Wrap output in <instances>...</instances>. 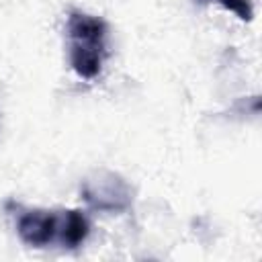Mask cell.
I'll list each match as a JSON object with an SVG mask.
<instances>
[{
    "instance_id": "obj_1",
    "label": "cell",
    "mask_w": 262,
    "mask_h": 262,
    "mask_svg": "<svg viewBox=\"0 0 262 262\" xmlns=\"http://www.w3.org/2000/svg\"><path fill=\"white\" fill-rule=\"evenodd\" d=\"M16 233L31 248H78L90 235V221L78 209H20Z\"/></svg>"
},
{
    "instance_id": "obj_2",
    "label": "cell",
    "mask_w": 262,
    "mask_h": 262,
    "mask_svg": "<svg viewBox=\"0 0 262 262\" xmlns=\"http://www.w3.org/2000/svg\"><path fill=\"white\" fill-rule=\"evenodd\" d=\"M66 37L72 70L84 80L96 78L108 57V25L84 10H70Z\"/></svg>"
},
{
    "instance_id": "obj_3",
    "label": "cell",
    "mask_w": 262,
    "mask_h": 262,
    "mask_svg": "<svg viewBox=\"0 0 262 262\" xmlns=\"http://www.w3.org/2000/svg\"><path fill=\"white\" fill-rule=\"evenodd\" d=\"M82 196L88 207L104 213H123L131 207V188L115 172H98L82 184Z\"/></svg>"
},
{
    "instance_id": "obj_4",
    "label": "cell",
    "mask_w": 262,
    "mask_h": 262,
    "mask_svg": "<svg viewBox=\"0 0 262 262\" xmlns=\"http://www.w3.org/2000/svg\"><path fill=\"white\" fill-rule=\"evenodd\" d=\"M217 2L223 8H227L229 12H233L242 20H252V16H254V10H252L250 0H217Z\"/></svg>"
}]
</instances>
